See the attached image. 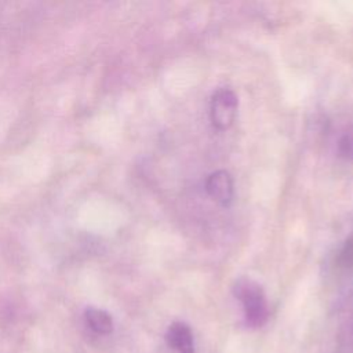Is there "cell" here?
I'll return each mask as SVG.
<instances>
[{"label": "cell", "mask_w": 353, "mask_h": 353, "mask_svg": "<svg viewBox=\"0 0 353 353\" xmlns=\"http://www.w3.org/2000/svg\"><path fill=\"white\" fill-rule=\"evenodd\" d=\"M236 298L241 302L247 325L252 328L262 327L269 317V307L262 287L247 277L236 281L233 287Z\"/></svg>", "instance_id": "6da1fadb"}, {"label": "cell", "mask_w": 353, "mask_h": 353, "mask_svg": "<svg viewBox=\"0 0 353 353\" xmlns=\"http://www.w3.org/2000/svg\"><path fill=\"white\" fill-rule=\"evenodd\" d=\"M210 114L212 125L218 130L229 128L237 113V97L229 88H219L211 98Z\"/></svg>", "instance_id": "7a4b0ae2"}, {"label": "cell", "mask_w": 353, "mask_h": 353, "mask_svg": "<svg viewBox=\"0 0 353 353\" xmlns=\"http://www.w3.org/2000/svg\"><path fill=\"white\" fill-rule=\"evenodd\" d=\"M205 189L215 201L228 205L233 197V179L228 171L218 170L207 178Z\"/></svg>", "instance_id": "3957f363"}, {"label": "cell", "mask_w": 353, "mask_h": 353, "mask_svg": "<svg viewBox=\"0 0 353 353\" xmlns=\"http://www.w3.org/2000/svg\"><path fill=\"white\" fill-rule=\"evenodd\" d=\"M167 345L176 353H196L190 327L183 321H174L165 331Z\"/></svg>", "instance_id": "277c9868"}, {"label": "cell", "mask_w": 353, "mask_h": 353, "mask_svg": "<svg viewBox=\"0 0 353 353\" xmlns=\"http://www.w3.org/2000/svg\"><path fill=\"white\" fill-rule=\"evenodd\" d=\"M85 321L88 324V327L98 332V334H110L113 330V320L110 317V314L102 309H97V307H88L85 310Z\"/></svg>", "instance_id": "5b68a950"}, {"label": "cell", "mask_w": 353, "mask_h": 353, "mask_svg": "<svg viewBox=\"0 0 353 353\" xmlns=\"http://www.w3.org/2000/svg\"><path fill=\"white\" fill-rule=\"evenodd\" d=\"M338 262L343 268L353 266V236H350L339 252Z\"/></svg>", "instance_id": "8992f818"}, {"label": "cell", "mask_w": 353, "mask_h": 353, "mask_svg": "<svg viewBox=\"0 0 353 353\" xmlns=\"http://www.w3.org/2000/svg\"><path fill=\"white\" fill-rule=\"evenodd\" d=\"M338 150L342 157L353 160V134H345L339 139Z\"/></svg>", "instance_id": "52a82bcc"}]
</instances>
